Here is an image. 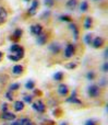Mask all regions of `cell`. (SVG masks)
<instances>
[{
	"mask_svg": "<svg viewBox=\"0 0 108 125\" xmlns=\"http://www.w3.org/2000/svg\"><path fill=\"white\" fill-rule=\"evenodd\" d=\"M54 3H55V0H45V4H46L47 7L54 6Z\"/></svg>",
	"mask_w": 108,
	"mask_h": 125,
	"instance_id": "cell-32",
	"label": "cell"
},
{
	"mask_svg": "<svg viewBox=\"0 0 108 125\" xmlns=\"http://www.w3.org/2000/svg\"><path fill=\"white\" fill-rule=\"evenodd\" d=\"M25 1H30V0H25Z\"/></svg>",
	"mask_w": 108,
	"mask_h": 125,
	"instance_id": "cell-42",
	"label": "cell"
},
{
	"mask_svg": "<svg viewBox=\"0 0 108 125\" xmlns=\"http://www.w3.org/2000/svg\"><path fill=\"white\" fill-rule=\"evenodd\" d=\"M85 42H86L87 45H91L92 44V35L91 34L85 35Z\"/></svg>",
	"mask_w": 108,
	"mask_h": 125,
	"instance_id": "cell-26",
	"label": "cell"
},
{
	"mask_svg": "<svg viewBox=\"0 0 108 125\" xmlns=\"http://www.w3.org/2000/svg\"><path fill=\"white\" fill-rule=\"evenodd\" d=\"M62 78H63V73L62 71H58V73H55V76H54V79L56 80V81H61Z\"/></svg>",
	"mask_w": 108,
	"mask_h": 125,
	"instance_id": "cell-18",
	"label": "cell"
},
{
	"mask_svg": "<svg viewBox=\"0 0 108 125\" xmlns=\"http://www.w3.org/2000/svg\"><path fill=\"white\" fill-rule=\"evenodd\" d=\"M9 59L10 61H12V62H17V61H20V57L19 56H17V55H14V54H12V55H9Z\"/></svg>",
	"mask_w": 108,
	"mask_h": 125,
	"instance_id": "cell-25",
	"label": "cell"
},
{
	"mask_svg": "<svg viewBox=\"0 0 108 125\" xmlns=\"http://www.w3.org/2000/svg\"><path fill=\"white\" fill-rule=\"evenodd\" d=\"M76 66H78V62H68V64L66 65V68L67 69H74V68H76Z\"/></svg>",
	"mask_w": 108,
	"mask_h": 125,
	"instance_id": "cell-22",
	"label": "cell"
},
{
	"mask_svg": "<svg viewBox=\"0 0 108 125\" xmlns=\"http://www.w3.org/2000/svg\"><path fill=\"white\" fill-rule=\"evenodd\" d=\"M25 87H26V89H28V90H32V89H34V87H35L34 81H33V80H28V81L25 83Z\"/></svg>",
	"mask_w": 108,
	"mask_h": 125,
	"instance_id": "cell-21",
	"label": "cell"
},
{
	"mask_svg": "<svg viewBox=\"0 0 108 125\" xmlns=\"http://www.w3.org/2000/svg\"><path fill=\"white\" fill-rule=\"evenodd\" d=\"M1 109H2V112H7L8 111V104L7 103H3L1 105Z\"/></svg>",
	"mask_w": 108,
	"mask_h": 125,
	"instance_id": "cell-34",
	"label": "cell"
},
{
	"mask_svg": "<svg viewBox=\"0 0 108 125\" xmlns=\"http://www.w3.org/2000/svg\"><path fill=\"white\" fill-rule=\"evenodd\" d=\"M92 23H93V21H92V19H91V18H90V17H87L86 19H85V22H84V28L86 29V30H89V29H91Z\"/></svg>",
	"mask_w": 108,
	"mask_h": 125,
	"instance_id": "cell-17",
	"label": "cell"
},
{
	"mask_svg": "<svg viewBox=\"0 0 108 125\" xmlns=\"http://www.w3.org/2000/svg\"><path fill=\"white\" fill-rule=\"evenodd\" d=\"M70 29H71V30L74 32V39L78 40V36H79V31H78V29H76V25H75V24H71V25H70Z\"/></svg>",
	"mask_w": 108,
	"mask_h": 125,
	"instance_id": "cell-20",
	"label": "cell"
},
{
	"mask_svg": "<svg viewBox=\"0 0 108 125\" xmlns=\"http://www.w3.org/2000/svg\"><path fill=\"white\" fill-rule=\"evenodd\" d=\"M24 101L27 102V103H31V102H32V97H31V95H25V97H24Z\"/></svg>",
	"mask_w": 108,
	"mask_h": 125,
	"instance_id": "cell-33",
	"label": "cell"
},
{
	"mask_svg": "<svg viewBox=\"0 0 108 125\" xmlns=\"http://www.w3.org/2000/svg\"><path fill=\"white\" fill-rule=\"evenodd\" d=\"M103 68H104V73H107V71H108V62H105Z\"/></svg>",
	"mask_w": 108,
	"mask_h": 125,
	"instance_id": "cell-37",
	"label": "cell"
},
{
	"mask_svg": "<svg viewBox=\"0 0 108 125\" xmlns=\"http://www.w3.org/2000/svg\"><path fill=\"white\" fill-rule=\"evenodd\" d=\"M22 34H23V31H22L21 29H17V30L14 31V33H13V36H14V39L17 40L22 36Z\"/></svg>",
	"mask_w": 108,
	"mask_h": 125,
	"instance_id": "cell-19",
	"label": "cell"
},
{
	"mask_svg": "<svg viewBox=\"0 0 108 125\" xmlns=\"http://www.w3.org/2000/svg\"><path fill=\"white\" fill-rule=\"evenodd\" d=\"M58 92L60 95H66L68 93V87L66 84H60L58 87Z\"/></svg>",
	"mask_w": 108,
	"mask_h": 125,
	"instance_id": "cell-11",
	"label": "cell"
},
{
	"mask_svg": "<svg viewBox=\"0 0 108 125\" xmlns=\"http://www.w3.org/2000/svg\"><path fill=\"white\" fill-rule=\"evenodd\" d=\"M32 121L28 119H22V125H32Z\"/></svg>",
	"mask_w": 108,
	"mask_h": 125,
	"instance_id": "cell-28",
	"label": "cell"
},
{
	"mask_svg": "<svg viewBox=\"0 0 108 125\" xmlns=\"http://www.w3.org/2000/svg\"><path fill=\"white\" fill-rule=\"evenodd\" d=\"M10 52L12 53V54L19 56L20 58H22V57L24 56V48L22 47V46L17 45V44H13V45L11 46V47H10Z\"/></svg>",
	"mask_w": 108,
	"mask_h": 125,
	"instance_id": "cell-1",
	"label": "cell"
},
{
	"mask_svg": "<svg viewBox=\"0 0 108 125\" xmlns=\"http://www.w3.org/2000/svg\"><path fill=\"white\" fill-rule=\"evenodd\" d=\"M32 106H33V109H34L35 111H37V112H39V113H43V112H45V110H46V106H45V104H44L43 102L41 101V100H38V101L34 102Z\"/></svg>",
	"mask_w": 108,
	"mask_h": 125,
	"instance_id": "cell-2",
	"label": "cell"
},
{
	"mask_svg": "<svg viewBox=\"0 0 108 125\" xmlns=\"http://www.w3.org/2000/svg\"><path fill=\"white\" fill-rule=\"evenodd\" d=\"M49 14H50V11H46V12L44 13L43 15H42V19H43V20H45V18H46V17H48V15H49Z\"/></svg>",
	"mask_w": 108,
	"mask_h": 125,
	"instance_id": "cell-36",
	"label": "cell"
},
{
	"mask_svg": "<svg viewBox=\"0 0 108 125\" xmlns=\"http://www.w3.org/2000/svg\"><path fill=\"white\" fill-rule=\"evenodd\" d=\"M31 32H32L33 35L38 36V35L43 32V28H42V25H39V24H34V25L31 26Z\"/></svg>",
	"mask_w": 108,
	"mask_h": 125,
	"instance_id": "cell-5",
	"label": "cell"
},
{
	"mask_svg": "<svg viewBox=\"0 0 108 125\" xmlns=\"http://www.w3.org/2000/svg\"><path fill=\"white\" fill-rule=\"evenodd\" d=\"M86 78L89 80H94V78H95V73H94V71H89V73H86Z\"/></svg>",
	"mask_w": 108,
	"mask_h": 125,
	"instance_id": "cell-24",
	"label": "cell"
},
{
	"mask_svg": "<svg viewBox=\"0 0 108 125\" xmlns=\"http://www.w3.org/2000/svg\"><path fill=\"white\" fill-rule=\"evenodd\" d=\"M23 109H24V103L22 101L14 102V110L17 111V112H20V111H22Z\"/></svg>",
	"mask_w": 108,
	"mask_h": 125,
	"instance_id": "cell-14",
	"label": "cell"
},
{
	"mask_svg": "<svg viewBox=\"0 0 108 125\" xmlns=\"http://www.w3.org/2000/svg\"><path fill=\"white\" fill-rule=\"evenodd\" d=\"M11 125H22V120H17V121L11 123Z\"/></svg>",
	"mask_w": 108,
	"mask_h": 125,
	"instance_id": "cell-35",
	"label": "cell"
},
{
	"mask_svg": "<svg viewBox=\"0 0 108 125\" xmlns=\"http://www.w3.org/2000/svg\"><path fill=\"white\" fill-rule=\"evenodd\" d=\"M20 88V84L19 83H12L10 86V91H12V90H17V89Z\"/></svg>",
	"mask_w": 108,
	"mask_h": 125,
	"instance_id": "cell-29",
	"label": "cell"
},
{
	"mask_svg": "<svg viewBox=\"0 0 108 125\" xmlns=\"http://www.w3.org/2000/svg\"><path fill=\"white\" fill-rule=\"evenodd\" d=\"M46 41H47V35L46 34H39L38 36H37V43L39 44V45H44V44L46 43Z\"/></svg>",
	"mask_w": 108,
	"mask_h": 125,
	"instance_id": "cell-10",
	"label": "cell"
},
{
	"mask_svg": "<svg viewBox=\"0 0 108 125\" xmlns=\"http://www.w3.org/2000/svg\"><path fill=\"white\" fill-rule=\"evenodd\" d=\"M32 125H35V124H32Z\"/></svg>",
	"mask_w": 108,
	"mask_h": 125,
	"instance_id": "cell-43",
	"label": "cell"
},
{
	"mask_svg": "<svg viewBox=\"0 0 108 125\" xmlns=\"http://www.w3.org/2000/svg\"><path fill=\"white\" fill-rule=\"evenodd\" d=\"M89 94H90V97H92V98H96L100 94V87L96 86V84H93V86L89 87Z\"/></svg>",
	"mask_w": 108,
	"mask_h": 125,
	"instance_id": "cell-3",
	"label": "cell"
},
{
	"mask_svg": "<svg viewBox=\"0 0 108 125\" xmlns=\"http://www.w3.org/2000/svg\"><path fill=\"white\" fill-rule=\"evenodd\" d=\"M60 125H67V123H61Z\"/></svg>",
	"mask_w": 108,
	"mask_h": 125,
	"instance_id": "cell-39",
	"label": "cell"
},
{
	"mask_svg": "<svg viewBox=\"0 0 108 125\" xmlns=\"http://www.w3.org/2000/svg\"><path fill=\"white\" fill-rule=\"evenodd\" d=\"M84 125H97V123H96L95 120H87Z\"/></svg>",
	"mask_w": 108,
	"mask_h": 125,
	"instance_id": "cell-30",
	"label": "cell"
},
{
	"mask_svg": "<svg viewBox=\"0 0 108 125\" xmlns=\"http://www.w3.org/2000/svg\"><path fill=\"white\" fill-rule=\"evenodd\" d=\"M6 97H7V99H8L9 101H12L13 100V94L11 93V91H8V92L6 93Z\"/></svg>",
	"mask_w": 108,
	"mask_h": 125,
	"instance_id": "cell-31",
	"label": "cell"
},
{
	"mask_svg": "<svg viewBox=\"0 0 108 125\" xmlns=\"http://www.w3.org/2000/svg\"><path fill=\"white\" fill-rule=\"evenodd\" d=\"M80 8H81V11H86L87 9H89V3H87V1H82Z\"/></svg>",
	"mask_w": 108,
	"mask_h": 125,
	"instance_id": "cell-23",
	"label": "cell"
},
{
	"mask_svg": "<svg viewBox=\"0 0 108 125\" xmlns=\"http://www.w3.org/2000/svg\"><path fill=\"white\" fill-rule=\"evenodd\" d=\"M2 120H6V121H13L15 119V115L13 114L12 112H2V115H1Z\"/></svg>",
	"mask_w": 108,
	"mask_h": 125,
	"instance_id": "cell-8",
	"label": "cell"
},
{
	"mask_svg": "<svg viewBox=\"0 0 108 125\" xmlns=\"http://www.w3.org/2000/svg\"><path fill=\"white\" fill-rule=\"evenodd\" d=\"M60 20H61V21L70 22V21H71V18H70L69 15H61V17H60Z\"/></svg>",
	"mask_w": 108,
	"mask_h": 125,
	"instance_id": "cell-27",
	"label": "cell"
},
{
	"mask_svg": "<svg viewBox=\"0 0 108 125\" xmlns=\"http://www.w3.org/2000/svg\"><path fill=\"white\" fill-rule=\"evenodd\" d=\"M76 4H78V0H69V1H67V8L70 10H74Z\"/></svg>",
	"mask_w": 108,
	"mask_h": 125,
	"instance_id": "cell-13",
	"label": "cell"
},
{
	"mask_svg": "<svg viewBox=\"0 0 108 125\" xmlns=\"http://www.w3.org/2000/svg\"><path fill=\"white\" fill-rule=\"evenodd\" d=\"M12 73H14V75H21V73H23V67H22L21 65H15L12 68Z\"/></svg>",
	"mask_w": 108,
	"mask_h": 125,
	"instance_id": "cell-12",
	"label": "cell"
},
{
	"mask_svg": "<svg viewBox=\"0 0 108 125\" xmlns=\"http://www.w3.org/2000/svg\"><path fill=\"white\" fill-rule=\"evenodd\" d=\"M38 6H39L38 0H33L32 4H31L30 9H28V14H30V15H34L35 13H36L37 9H38Z\"/></svg>",
	"mask_w": 108,
	"mask_h": 125,
	"instance_id": "cell-4",
	"label": "cell"
},
{
	"mask_svg": "<svg viewBox=\"0 0 108 125\" xmlns=\"http://www.w3.org/2000/svg\"><path fill=\"white\" fill-rule=\"evenodd\" d=\"M49 48H50V51H51L54 54H57V53L60 51V46H59L58 44H55V43L51 44V45L49 46Z\"/></svg>",
	"mask_w": 108,
	"mask_h": 125,
	"instance_id": "cell-15",
	"label": "cell"
},
{
	"mask_svg": "<svg viewBox=\"0 0 108 125\" xmlns=\"http://www.w3.org/2000/svg\"><path fill=\"white\" fill-rule=\"evenodd\" d=\"M3 125H11V124H3Z\"/></svg>",
	"mask_w": 108,
	"mask_h": 125,
	"instance_id": "cell-40",
	"label": "cell"
},
{
	"mask_svg": "<svg viewBox=\"0 0 108 125\" xmlns=\"http://www.w3.org/2000/svg\"><path fill=\"white\" fill-rule=\"evenodd\" d=\"M92 45H93L94 48H100V47H102V46L104 45V40H103L100 36L95 37V40L92 42Z\"/></svg>",
	"mask_w": 108,
	"mask_h": 125,
	"instance_id": "cell-7",
	"label": "cell"
},
{
	"mask_svg": "<svg viewBox=\"0 0 108 125\" xmlns=\"http://www.w3.org/2000/svg\"><path fill=\"white\" fill-rule=\"evenodd\" d=\"M67 101H68V102H73V103L81 104V101H80V100H78V99H76V97H75V91H74V92L72 93L71 98H69V99H68Z\"/></svg>",
	"mask_w": 108,
	"mask_h": 125,
	"instance_id": "cell-16",
	"label": "cell"
},
{
	"mask_svg": "<svg viewBox=\"0 0 108 125\" xmlns=\"http://www.w3.org/2000/svg\"><path fill=\"white\" fill-rule=\"evenodd\" d=\"M95 1H100V0H95Z\"/></svg>",
	"mask_w": 108,
	"mask_h": 125,
	"instance_id": "cell-41",
	"label": "cell"
},
{
	"mask_svg": "<svg viewBox=\"0 0 108 125\" xmlns=\"http://www.w3.org/2000/svg\"><path fill=\"white\" fill-rule=\"evenodd\" d=\"M2 56H3V54H2L1 52H0V61H1V58H2Z\"/></svg>",
	"mask_w": 108,
	"mask_h": 125,
	"instance_id": "cell-38",
	"label": "cell"
},
{
	"mask_svg": "<svg viewBox=\"0 0 108 125\" xmlns=\"http://www.w3.org/2000/svg\"><path fill=\"white\" fill-rule=\"evenodd\" d=\"M7 18H8V12L3 7H0V23H3L6 22Z\"/></svg>",
	"mask_w": 108,
	"mask_h": 125,
	"instance_id": "cell-9",
	"label": "cell"
},
{
	"mask_svg": "<svg viewBox=\"0 0 108 125\" xmlns=\"http://www.w3.org/2000/svg\"><path fill=\"white\" fill-rule=\"evenodd\" d=\"M73 54H74V46L72 44H68L65 51V56L67 58H70V57L73 56Z\"/></svg>",
	"mask_w": 108,
	"mask_h": 125,
	"instance_id": "cell-6",
	"label": "cell"
}]
</instances>
